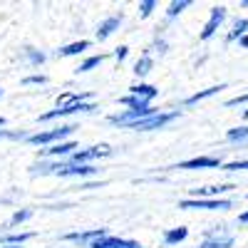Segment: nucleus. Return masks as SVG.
Here are the masks:
<instances>
[{"mask_svg": "<svg viewBox=\"0 0 248 248\" xmlns=\"http://www.w3.org/2000/svg\"><path fill=\"white\" fill-rule=\"evenodd\" d=\"M77 129H79L77 124H57V127H52V129L30 134L25 141L32 144V147H45V149H47V147H55V144H60V141H67Z\"/></svg>", "mask_w": 248, "mask_h": 248, "instance_id": "f257e3e1", "label": "nucleus"}, {"mask_svg": "<svg viewBox=\"0 0 248 248\" xmlns=\"http://www.w3.org/2000/svg\"><path fill=\"white\" fill-rule=\"evenodd\" d=\"M199 248H233V233H229V226H211Z\"/></svg>", "mask_w": 248, "mask_h": 248, "instance_id": "f03ea898", "label": "nucleus"}, {"mask_svg": "<svg viewBox=\"0 0 248 248\" xmlns=\"http://www.w3.org/2000/svg\"><path fill=\"white\" fill-rule=\"evenodd\" d=\"M231 206H233V201H229V199H184V201H179V209H184V211H196V209L229 211Z\"/></svg>", "mask_w": 248, "mask_h": 248, "instance_id": "7ed1b4c3", "label": "nucleus"}, {"mask_svg": "<svg viewBox=\"0 0 248 248\" xmlns=\"http://www.w3.org/2000/svg\"><path fill=\"white\" fill-rule=\"evenodd\" d=\"M154 112H159V109H154V107H149V109H122V112L109 117V124H114V127H124V129H134L141 119L152 117Z\"/></svg>", "mask_w": 248, "mask_h": 248, "instance_id": "20e7f679", "label": "nucleus"}, {"mask_svg": "<svg viewBox=\"0 0 248 248\" xmlns=\"http://www.w3.org/2000/svg\"><path fill=\"white\" fill-rule=\"evenodd\" d=\"M112 149L109 144H94V147H87V149H77L67 161L70 164H85V167H92V161L102 159V156H109Z\"/></svg>", "mask_w": 248, "mask_h": 248, "instance_id": "39448f33", "label": "nucleus"}, {"mask_svg": "<svg viewBox=\"0 0 248 248\" xmlns=\"http://www.w3.org/2000/svg\"><path fill=\"white\" fill-rule=\"evenodd\" d=\"M174 119H179V109H171V112H154L152 117L141 119L134 132H154V129H164L167 124H171Z\"/></svg>", "mask_w": 248, "mask_h": 248, "instance_id": "423d86ee", "label": "nucleus"}, {"mask_svg": "<svg viewBox=\"0 0 248 248\" xmlns=\"http://www.w3.org/2000/svg\"><path fill=\"white\" fill-rule=\"evenodd\" d=\"M97 105L94 102H82V105H72V107H55L50 112H43L37 117V122H55V119H62V117H70V114H82V112H94Z\"/></svg>", "mask_w": 248, "mask_h": 248, "instance_id": "0eeeda50", "label": "nucleus"}, {"mask_svg": "<svg viewBox=\"0 0 248 248\" xmlns=\"http://www.w3.org/2000/svg\"><path fill=\"white\" fill-rule=\"evenodd\" d=\"M109 231L107 229H87V231H72V233H65L62 236V241L65 243H75L79 248H90V243H94L97 238L107 236Z\"/></svg>", "mask_w": 248, "mask_h": 248, "instance_id": "6e6552de", "label": "nucleus"}, {"mask_svg": "<svg viewBox=\"0 0 248 248\" xmlns=\"http://www.w3.org/2000/svg\"><path fill=\"white\" fill-rule=\"evenodd\" d=\"M97 169L94 167H85V164H70V161H60V167L55 171V176H62V179H87V176H94Z\"/></svg>", "mask_w": 248, "mask_h": 248, "instance_id": "1a4fd4ad", "label": "nucleus"}, {"mask_svg": "<svg viewBox=\"0 0 248 248\" xmlns=\"http://www.w3.org/2000/svg\"><path fill=\"white\" fill-rule=\"evenodd\" d=\"M226 8L223 5H214L211 8V13H209V20H206V25H203V30H201V40H211L214 35H216V30L223 25V20H226Z\"/></svg>", "mask_w": 248, "mask_h": 248, "instance_id": "9d476101", "label": "nucleus"}, {"mask_svg": "<svg viewBox=\"0 0 248 248\" xmlns=\"http://www.w3.org/2000/svg\"><path fill=\"white\" fill-rule=\"evenodd\" d=\"M174 169H184V171H196V169H221V159L218 156H196L189 161H179Z\"/></svg>", "mask_w": 248, "mask_h": 248, "instance_id": "9b49d317", "label": "nucleus"}, {"mask_svg": "<svg viewBox=\"0 0 248 248\" xmlns=\"http://www.w3.org/2000/svg\"><path fill=\"white\" fill-rule=\"evenodd\" d=\"M77 149H79V147H77V141H75V139H67V141L55 144V147L43 149V154H45L47 159H55V161H65V159H70Z\"/></svg>", "mask_w": 248, "mask_h": 248, "instance_id": "f8f14e48", "label": "nucleus"}, {"mask_svg": "<svg viewBox=\"0 0 248 248\" xmlns=\"http://www.w3.org/2000/svg\"><path fill=\"white\" fill-rule=\"evenodd\" d=\"M122 20H124V15L119 13V15H109V17H105L102 23L97 25V30H94V35H97V40L99 43H105V40H109L119 28H122Z\"/></svg>", "mask_w": 248, "mask_h": 248, "instance_id": "ddd939ff", "label": "nucleus"}, {"mask_svg": "<svg viewBox=\"0 0 248 248\" xmlns=\"http://www.w3.org/2000/svg\"><path fill=\"white\" fill-rule=\"evenodd\" d=\"M90 248H141V243L132 241V238H119V236L107 233V236L97 238L94 243H90Z\"/></svg>", "mask_w": 248, "mask_h": 248, "instance_id": "4468645a", "label": "nucleus"}, {"mask_svg": "<svg viewBox=\"0 0 248 248\" xmlns=\"http://www.w3.org/2000/svg\"><path fill=\"white\" fill-rule=\"evenodd\" d=\"M236 184H218V186H203V189H191V199H218L226 191H233Z\"/></svg>", "mask_w": 248, "mask_h": 248, "instance_id": "2eb2a0df", "label": "nucleus"}, {"mask_svg": "<svg viewBox=\"0 0 248 248\" xmlns=\"http://www.w3.org/2000/svg\"><path fill=\"white\" fill-rule=\"evenodd\" d=\"M82 102H92L90 92H62L55 99V107H72V105H82Z\"/></svg>", "mask_w": 248, "mask_h": 248, "instance_id": "dca6fc26", "label": "nucleus"}, {"mask_svg": "<svg viewBox=\"0 0 248 248\" xmlns=\"http://www.w3.org/2000/svg\"><path fill=\"white\" fill-rule=\"evenodd\" d=\"M90 47H92L90 40H77V43L62 45V47L57 50V57H77V55H82V52H87Z\"/></svg>", "mask_w": 248, "mask_h": 248, "instance_id": "f3484780", "label": "nucleus"}, {"mask_svg": "<svg viewBox=\"0 0 248 248\" xmlns=\"http://www.w3.org/2000/svg\"><path fill=\"white\" fill-rule=\"evenodd\" d=\"M129 94H134V97H139V99H144V102H152L156 99V94H159V90L154 87V85H147V82H139V85H132L129 87Z\"/></svg>", "mask_w": 248, "mask_h": 248, "instance_id": "a211bd4d", "label": "nucleus"}, {"mask_svg": "<svg viewBox=\"0 0 248 248\" xmlns=\"http://www.w3.org/2000/svg\"><path fill=\"white\" fill-rule=\"evenodd\" d=\"M152 70H154V57H152L149 52H141V55H139V60L134 62V70H132V72L141 79V77H147Z\"/></svg>", "mask_w": 248, "mask_h": 248, "instance_id": "6ab92c4d", "label": "nucleus"}, {"mask_svg": "<svg viewBox=\"0 0 248 248\" xmlns=\"http://www.w3.org/2000/svg\"><path fill=\"white\" fill-rule=\"evenodd\" d=\"M189 238V229L186 226H176V229H167L164 231V243L167 246H179Z\"/></svg>", "mask_w": 248, "mask_h": 248, "instance_id": "aec40b11", "label": "nucleus"}, {"mask_svg": "<svg viewBox=\"0 0 248 248\" xmlns=\"http://www.w3.org/2000/svg\"><path fill=\"white\" fill-rule=\"evenodd\" d=\"M223 90H226V85H214V87H209V90H201V92H196V94H191V97H186L184 105H186V107L199 105V102L209 99V97H214V94H218V92H223Z\"/></svg>", "mask_w": 248, "mask_h": 248, "instance_id": "412c9836", "label": "nucleus"}, {"mask_svg": "<svg viewBox=\"0 0 248 248\" xmlns=\"http://www.w3.org/2000/svg\"><path fill=\"white\" fill-rule=\"evenodd\" d=\"M30 238H35L32 231H20V233H5V236H0V246H23L28 243Z\"/></svg>", "mask_w": 248, "mask_h": 248, "instance_id": "4be33fe9", "label": "nucleus"}, {"mask_svg": "<svg viewBox=\"0 0 248 248\" xmlns=\"http://www.w3.org/2000/svg\"><path fill=\"white\" fill-rule=\"evenodd\" d=\"M23 60L28 62L30 67H40V65H45L47 55L43 50H37V47H23Z\"/></svg>", "mask_w": 248, "mask_h": 248, "instance_id": "5701e85b", "label": "nucleus"}, {"mask_svg": "<svg viewBox=\"0 0 248 248\" xmlns=\"http://www.w3.org/2000/svg\"><path fill=\"white\" fill-rule=\"evenodd\" d=\"M57 167H60V161H55V159H43V161L32 164L30 174H40V176H47V174H52V176H55Z\"/></svg>", "mask_w": 248, "mask_h": 248, "instance_id": "b1692460", "label": "nucleus"}, {"mask_svg": "<svg viewBox=\"0 0 248 248\" xmlns=\"http://www.w3.org/2000/svg\"><path fill=\"white\" fill-rule=\"evenodd\" d=\"M243 35H248V17H238L233 20V25H231V32H229V43H233V40H241Z\"/></svg>", "mask_w": 248, "mask_h": 248, "instance_id": "393cba45", "label": "nucleus"}, {"mask_svg": "<svg viewBox=\"0 0 248 248\" xmlns=\"http://www.w3.org/2000/svg\"><path fill=\"white\" fill-rule=\"evenodd\" d=\"M105 60H107V55H90L87 60H82V62H79V67H77L75 72H77V75H82V72H90V70L99 67Z\"/></svg>", "mask_w": 248, "mask_h": 248, "instance_id": "a878e982", "label": "nucleus"}, {"mask_svg": "<svg viewBox=\"0 0 248 248\" xmlns=\"http://www.w3.org/2000/svg\"><path fill=\"white\" fill-rule=\"evenodd\" d=\"M119 102H122L127 109H149V107H152L149 102H144V99H139V97H134V94H124Z\"/></svg>", "mask_w": 248, "mask_h": 248, "instance_id": "bb28decb", "label": "nucleus"}, {"mask_svg": "<svg viewBox=\"0 0 248 248\" xmlns=\"http://www.w3.org/2000/svg\"><path fill=\"white\" fill-rule=\"evenodd\" d=\"M226 139L231 144H246L248 141V127H233L226 132Z\"/></svg>", "mask_w": 248, "mask_h": 248, "instance_id": "cd10ccee", "label": "nucleus"}, {"mask_svg": "<svg viewBox=\"0 0 248 248\" xmlns=\"http://www.w3.org/2000/svg\"><path fill=\"white\" fill-rule=\"evenodd\" d=\"M191 3L189 0H174V3H169V10H167V20H174V17H179L186 8H189Z\"/></svg>", "mask_w": 248, "mask_h": 248, "instance_id": "c85d7f7f", "label": "nucleus"}, {"mask_svg": "<svg viewBox=\"0 0 248 248\" xmlns=\"http://www.w3.org/2000/svg\"><path fill=\"white\" fill-rule=\"evenodd\" d=\"M32 218V211L30 209H20V211H15L13 216H10V226H20V223H25V221H30Z\"/></svg>", "mask_w": 248, "mask_h": 248, "instance_id": "c756f323", "label": "nucleus"}, {"mask_svg": "<svg viewBox=\"0 0 248 248\" xmlns=\"http://www.w3.org/2000/svg\"><path fill=\"white\" fill-rule=\"evenodd\" d=\"M223 171H246L248 169V159H236V161H229V164H221Z\"/></svg>", "mask_w": 248, "mask_h": 248, "instance_id": "7c9ffc66", "label": "nucleus"}, {"mask_svg": "<svg viewBox=\"0 0 248 248\" xmlns=\"http://www.w3.org/2000/svg\"><path fill=\"white\" fill-rule=\"evenodd\" d=\"M156 8H159L156 0H141V3H139V17H149Z\"/></svg>", "mask_w": 248, "mask_h": 248, "instance_id": "2f4dec72", "label": "nucleus"}, {"mask_svg": "<svg viewBox=\"0 0 248 248\" xmlns=\"http://www.w3.org/2000/svg\"><path fill=\"white\" fill-rule=\"evenodd\" d=\"M23 85L32 87V85H47V75H28L23 77Z\"/></svg>", "mask_w": 248, "mask_h": 248, "instance_id": "473e14b6", "label": "nucleus"}, {"mask_svg": "<svg viewBox=\"0 0 248 248\" xmlns=\"http://www.w3.org/2000/svg\"><path fill=\"white\" fill-rule=\"evenodd\" d=\"M167 50H169V45H167V40H164V37H156L154 43H152V47H149L147 52H149V55H152V52H159V55H167Z\"/></svg>", "mask_w": 248, "mask_h": 248, "instance_id": "72a5a7b5", "label": "nucleus"}, {"mask_svg": "<svg viewBox=\"0 0 248 248\" xmlns=\"http://www.w3.org/2000/svg\"><path fill=\"white\" fill-rule=\"evenodd\" d=\"M30 134H25V132H10V129H0V139H28Z\"/></svg>", "mask_w": 248, "mask_h": 248, "instance_id": "f704fd0d", "label": "nucleus"}, {"mask_svg": "<svg viewBox=\"0 0 248 248\" xmlns=\"http://www.w3.org/2000/svg\"><path fill=\"white\" fill-rule=\"evenodd\" d=\"M112 57H114L117 62H124V60L129 57V47H127V45H119V47L112 52Z\"/></svg>", "mask_w": 248, "mask_h": 248, "instance_id": "c9c22d12", "label": "nucleus"}, {"mask_svg": "<svg viewBox=\"0 0 248 248\" xmlns=\"http://www.w3.org/2000/svg\"><path fill=\"white\" fill-rule=\"evenodd\" d=\"M241 105H248V92H246V94H238V97H233V99L226 102V107H241Z\"/></svg>", "mask_w": 248, "mask_h": 248, "instance_id": "e433bc0d", "label": "nucleus"}, {"mask_svg": "<svg viewBox=\"0 0 248 248\" xmlns=\"http://www.w3.org/2000/svg\"><path fill=\"white\" fill-rule=\"evenodd\" d=\"M238 223H243V226H248V211H243V214H238Z\"/></svg>", "mask_w": 248, "mask_h": 248, "instance_id": "4c0bfd02", "label": "nucleus"}, {"mask_svg": "<svg viewBox=\"0 0 248 248\" xmlns=\"http://www.w3.org/2000/svg\"><path fill=\"white\" fill-rule=\"evenodd\" d=\"M238 45H241V47H248V35H243V37L238 40Z\"/></svg>", "mask_w": 248, "mask_h": 248, "instance_id": "58836bf2", "label": "nucleus"}, {"mask_svg": "<svg viewBox=\"0 0 248 248\" xmlns=\"http://www.w3.org/2000/svg\"><path fill=\"white\" fill-rule=\"evenodd\" d=\"M5 127V117H0V129H3Z\"/></svg>", "mask_w": 248, "mask_h": 248, "instance_id": "ea45409f", "label": "nucleus"}, {"mask_svg": "<svg viewBox=\"0 0 248 248\" xmlns=\"http://www.w3.org/2000/svg\"><path fill=\"white\" fill-rule=\"evenodd\" d=\"M0 248H23V246H0Z\"/></svg>", "mask_w": 248, "mask_h": 248, "instance_id": "a19ab883", "label": "nucleus"}, {"mask_svg": "<svg viewBox=\"0 0 248 248\" xmlns=\"http://www.w3.org/2000/svg\"><path fill=\"white\" fill-rule=\"evenodd\" d=\"M241 5H243V8H248V0H243V3H241Z\"/></svg>", "mask_w": 248, "mask_h": 248, "instance_id": "79ce46f5", "label": "nucleus"}, {"mask_svg": "<svg viewBox=\"0 0 248 248\" xmlns=\"http://www.w3.org/2000/svg\"><path fill=\"white\" fill-rule=\"evenodd\" d=\"M243 117H246V119H248V109H246V112H243Z\"/></svg>", "mask_w": 248, "mask_h": 248, "instance_id": "37998d69", "label": "nucleus"}, {"mask_svg": "<svg viewBox=\"0 0 248 248\" xmlns=\"http://www.w3.org/2000/svg\"><path fill=\"white\" fill-rule=\"evenodd\" d=\"M0 97H3V90H0Z\"/></svg>", "mask_w": 248, "mask_h": 248, "instance_id": "c03bdc74", "label": "nucleus"}]
</instances>
